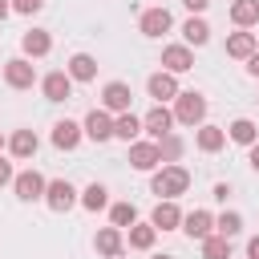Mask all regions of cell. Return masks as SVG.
Masks as SVG:
<instances>
[{
    "label": "cell",
    "mask_w": 259,
    "mask_h": 259,
    "mask_svg": "<svg viewBox=\"0 0 259 259\" xmlns=\"http://www.w3.org/2000/svg\"><path fill=\"white\" fill-rule=\"evenodd\" d=\"M8 150H12V158L28 162V158H36V150H40V138H36L32 130H16V134L8 138Z\"/></svg>",
    "instance_id": "44dd1931"
},
{
    "label": "cell",
    "mask_w": 259,
    "mask_h": 259,
    "mask_svg": "<svg viewBox=\"0 0 259 259\" xmlns=\"http://www.w3.org/2000/svg\"><path fill=\"white\" fill-rule=\"evenodd\" d=\"M182 4H186V8H190V16H194V12H206V4H210V0H182Z\"/></svg>",
    "instance_id": "e575fe53"
},
{
    "label": "cell",
    "mask_w": 259,
    "mask_h": 259,
    "mask_svg": "<svg viewBox=\"0 0 259 259\" xmlns=\"http://www.w3.org/2000/svg\"><path fill=\"white\" fill-rule=\"evenodd\" d=\"M162 69L166 73H186V69H194V53H190V45H166L162 49Z\"/></svg>",
    "instance_id": "4fadbf2b"
},
{
    "label": "cell",
    "mask_w": 259,
    "mask_h": 259,
    "mask_svg": "<svg viewBox=\"0 0 259 259\" xmlns=\"http://www.w3.org/2000/svg\"><path fill=\"white\" fill-rule=\"evenodd\" d=\"M247 73H251V77H259V53H255V57L247 61Z\"/></svg>",
    "instance_id": "f35d334b"
},
{
    "label": "cell",
    "mask_w": 259,
    "mask_h": 259,
    "mask_svg": "<svg viewBox=\"0 0 259 259\" xmlns=\"http://www.w3.org/2000/svg\"><path fill=\"white\" fill-rule=\"evenodd\" d=\"M158 150H162V166H174V162L182 158V138H178V134H170V138H162V142H158Z\"/></svg>",
    "instance_id": "1f68e13d"
},
{
    "label": "cell",
    "mask_w": 259,
    "mask_h": 259,
    "mask_svg": "<svg viewBox=\"0 0 259 259\" xmlns=\"http://www.w3.org/2000/svg\"><path fill=\"white\" fill-rule=\"evenodd\" d=\"M81 130H85L89 142H109V138H113V113H105V109H89L85 121H81Z\"/></svg>",
    "instance_id": "ba28073f"
},
{
    "label": "cell",
    "mask_w": 259,
    "mask_h": 259,
    "mask_svg": "<svg viewBox=\"0 0 259 259\" xmlns=\"http://www.w3.org/2000/svg\"><path fill=\"white\" fill-rule=\"evenodd\" d=\"M194 146L202 150V154H219L223 146H227V130L223 125H198V134H194Z\"/></svg>",
    "instance_id": "ffe728a7"
},
{
    "label": "cell",
    "mask_w": 259,
    "mask_h": 259,
    "mask_svg": "<svg viewBox=\"0 0 259 259\" xmlns=\"http://www.w3.org/2000/svg\"><path fill=\"white\" fill-rule=\"evenodd\" d=\"M247 162H251V170H255V174H259V142H255V146H251V150H247Z\"/></svg>",
    "instance_id": "d590c367"
},
{
    "label": "cell",
    "mask_w": 259,
    "mask_h": 259,
    "mask_svg": "<svg viewBox=\"0 0 259 259\" xmlns=\"http://www.w3.org/2000/svg\"><path fill=\"white\" fill-rule=\"evenodd\" d=\"M255 53H259V36H255V32L239 28V32L227 36V57H235V61H251Z\"/></svg>",
    "instance_id": "7c38bea8"
},
{
    "label": "cell",
    "mask_w": 259,
    "mask_h": 259,
    "mask_svg": "<svg viewBox=\"0 0 259 259\" xmlns=\"http://www.w3.org/2000/svg\"><path fill=\"white\" fill-rule=\"evenodd\" d=\"M182 231H186L190 239H198V243H202V239H210V235H214V214H210V210H190V214L182 219Z\"/></svg>",
    "instance_id": "e0dca14e"
},
{
    "label": "cell",
    "mask_w": 259,
    "mask_h": 259,
    "mask_svg": "<svg viewBox=\"0 0 259 259\" xmlns=\"http://www.w3.org/2000/svg\"><path fill=\"white\" fill-rule=\"evenodd\" d=\"M0 150H4V138H0Z\"/></svg>",
    "instance_id": "b9f144b4"
},
{
    "label": "cell",
    "mask_w": 259,
    "mask_h": 259,
    "mask_svg": "<svg viewBox=\"0 0 259 259\" xmlns=\"http://www.w3.org/2000/svg\"><path fill=\"white\" fill-rule=\"evenodd\" d=\"M130 166L134 170H158L162 166L158 142H130Z\"/></svg>",
    "instance_id": "8fae6325"
},
{
    "label": "cell",
    "mask_w": 259,
    "mask_h": 259,
    "mask_svg": "<svg viewBox=\"0 0 259 259\" xmlns=\"http://www.w3.org/2000/svg\"><path fill=\"white\" fill-rule=\"evenodd\" d=\"M247 259H259V235L247 239Z\"/></svg>",
    "instance_id": "8d00e7d4"
},
{
    "label": "cell",
    "mask_w": 259,
    "mask_h": 259,
    "mask_svg": "<svg viewBox=\"0 0 259 259\" xmlns=\"http://www.w3.org/2000/svg\"><path fill=\"white\" fill-rule=\"evenodd\" d=\"M154 239H158V227H154V223H134V227H130V247H134V251H150Z\"/></svg>",
    "instance_id": "4316f807"
},
{
    "label": "cell",
    "mask_w": 259,
    "mask_h": 259,
    "mask_svg": "<svg viewBox=\"0 0 259 259\" xmlns=\"http://www.w3.org/2000/svg\"><path fill=\"white\" fill-rule=\"evenodd\" d=\"M227 194H231V186H227V182H214V198H219V202H227Z\"/></svg>",
    "instance_id": "74e56055"
},
{
    "label": "cell",
    "mask_w": 259,
    "mask_h": 259,
    "mask_svg": "<svg viewBox=\"0 0 259 259\" xmlns=\"http://www.w3.org/2000/svg\"><path fill=\"white\" fill-rule=\"evenodd\" d=\"M12 190H16V198H20V202H36V198H45L49 182H45L36 170H20V174H16V182H12Z\"/></svg>",
    "instance_id": "9c48e42d"
},
{
    "label": "cell",
    "mask_w": 259,
    "mask_h": 259,
    "mask_svg": "<svg viewBox=\"0 0 259 259\" xmlns=\"http://www.w3.org/2000/svg\"><path fill=\"white\" fill-rule=\"evenodd\" d=\"M146 89H150L154 105H166V101H174V97L182 93V89H178V77H174V73H166V69H162V73H154V77L146 81Z\"/></svg>",
    "instance_id": "30bf717a"
},
{
    "label": "cell",
    "mask_w": 259,
    "mask_h": 259,
    "mask_svg": "<svg viewBox=\"0 0 259 259\" xmlns=\"http://www.w3.org/2000/svg\"><path fill=\"white\" fill-rule=\"evenodd\" d=\"M182 210H178V202L174 198H158V206H154V214H150V223L158 227V231H178L182 227Z\"/></svg>",
    "instance_id": "5bb4252c"
},
{
    "label": "cell",
    "mask_w": 259,
    "mask_h": 259,
    "mask_svg": "<svg viewBox=\"0 0 259 259\" xmlns=\"http://www.w3.org/2000/svg\"><path fill=\"white\" fill-rule=\"evenodd\" d=\"M154 259H170V255H154Z\"/></svg>",
    "instance_id": "60d3db41"
},
{
    "label": "cell",
    "mask_w": 259,
    "mask_h": 259,
    "mask_svg": "<svg viewBox=\"0 0 259 259\" xmlns=\"http://www.w3.org/2000/svg\"><path fill=\"white\" fill-rule=\"evenodd\" d=\"M243 231V214L239 210H223L219 219H214V235H223V239H235Z\"/></svg>",
    "instance_id": "f546056e"
},
{
    "label": "cell",
    "mask_w": 259,
    "mask_h": 259,
    "mask_svg": "<svg viewBox=\"0 0 259 259\" xmlns=\"http://www.w3.org/2000/svg\"><path fill=\"white\" fill-rule=\"evenodd\" d=\"M182 36H186V45H194V49H202V45L210 40V24H206L202 16H190V20L182 24Z\"/></svg>",
    "instance_id": "484cf974"
},
{
    "label": "cell",
    "mask_w": 259,
    "mask_h": 259,
    "mask_svg": "<svg viewBox=\"0 0 259 259\" xmlns=\"http://www.w3.org/2000/svg\"><path fill=\"white\" fill-rule=\"evenodd\" d=\"M231 20H235L239 28L259 24V0H235V4H231Z\"/></svg>",
    "instance_id": "d4e9b609"
},
{
    "label": "cell",
    "mask_w": 259,
    "mask_h": 259,
    "mask_svg": "<svg viewBox=\"0 0 259 259\" xmlns=\"http://www.w3.org/2000/svg\"><path fill=\"white\" fill-rule=\"evenodd\" d=\"M81 138H85L81 121H69V117H65V121H57V125H53V146H57V150H77V146H81Z\"/></svg>",
    "instance_id": "2e32d148"
},
{
    "label": "cell",
    "mask_w": 259,
    "mask_h": 259,
    "mask_svg": "<svg viewBox=\"0 0 259 259\" xmlns=\"http://www.w3.org/2000/svg\"><path fill=\"white\" fill-rule=\"evenodd\" d=\"M4 81H8V89H32V85H36V69H32V61H28V57H12V61H4Z\"/></svg>",
    "instance_id": "5b68a950"
},
{
    "label": "cell",
    "mask_w": 259,
    "mask_h": 259,
    "mask_svg": "<svg viewBox=\"0 0 259 259\" xmlns=\"http://www.w3.org/2000/svg\"><path fill=\"white\" fill-rule=\"evenodd\" d=\"M170 24H174V16H170L166 8H146L142 20H138L142 36H162V32H170Z\"/></svg>",
    "instance_id": "9a60e30c"
},
{
    "label": "cell",
    "mask_w": 259,
    "mask_h": 259,
    "mask_svg": "<svg viewBox=\"0 0 259 259\" xmlns=\"http://www.w3.org/2000/svg\"><path fill=\"white\" fill-rule=\"evenodd\" d=\"M40 93H45V101H69L73 97V77L65 69H53V73L40 77Z\"/></svg>",
    "instance_id": "52a82bcc"
},
{
    "label": "cell",
    "mask_w": 259,
    "mask_h": 259,
    "mask_svg": "<svg viewBox=\"0 0 259 259\" xmlns=\"http://www.w3.org/2000/svg\"><path fill=\"white\" fill-rule=\"evenodd\" d=\"M202 117H206V97L194 93V89H182V93L174 97V121H182V125H202Z\"/></svg>",
    "instance_id": "7a4b0ae2"
},
{
    "label": "cell",
    "mask_w": 259,
    "mask_h": 259,
    "mask_svg": "<svg viewBox=\"0 0 259 259\" xmlns=\"http://www.w3.org/2000/svg\"><path fill=\"white\" fill-rule=\"evenodd\" d=\"M93 247H97V255H101V259H117V255L125 251V239H121V231H117V227H101V231H97V239H93Z\"/></svg>",
    "instance_id": "ac0fdd59"
},
{
    "label": "cell",
    "mask_w": 259,
    "mask_h": 259,
    "mask_svg": "<svg viewBox=\"0 0 259 259\" xmlns=\"http://www.w3.org/2000/svg\"><path fill=\"white\" fill-rule=\"evenodd\" d=\"M45 202H49V210L65 214V210H73V206L81 202V194L73 190V182H69V178H53V182H49V190H45Z\"/></svg>",
    "instance_id": "3957f363"
},
{
    "label": "cell",
    "mask_w": 259,
    "mask_h": 259,
    "mask_svg": "<svg viewBox=\"0 0 259 259\" xmlns=\"http://www.w3.org/2000/svg\"><path fill=\"white\" fill-rule=\"evenodd\" d=\"M65 73H69L73 81H93V77H97V61H93L89 53H73L69 65H65Z\"/></svg>",
    "instance_id": "603a6c76"
},
{
    "label": "cell",
    "mask_w": 259,
    "mask_h": 259,
    "mask_svg": "<svg viewBox=\"0 0 259 259\" xmlns=\"http://www.w3.org/2000/svg\"><path fill=\"white\" fill-rule=\"evenodd\" d=\"M20 49H24V57H28V61H36V57H49V49H53V36H49L45 28H28V32L20 36Z\"/></svg>",
    "instance_id": "d6986e66"
},
{
    "label": "cell",
    "mask_w": 259,
    "mask_h": 259,
    "mask_svg": "<svg viewBox=\"0 0 259 259\" xmlns=\"http://www.w3.org/2000/svg\"><path fill=\"white\" fill-rule=\"evenodd\" d=\"M130 101H134V89L125 85V81H109L105 89H101V109L105 113H130Z\"/></svg>",
    "instance_id": "8992f818"
},
{
    "label": "cell",
    "mask_w": 259,
    "mask_h": 259,
    "mask_svg": "<svg viewBox=\"0 0 259 259\" xmlns=\"http://www.w3.org/2000/svg\"><path fill=\"white\" fill-rule=\"evenodd\" d=\"M142 134H150V142H162V138H170V134H174V109H166V105H154V109L142 117Z\"/></svg>",
    "instance_id": "277c9868"
},
{
    "label": "cell",
    "mask_w": 259,
    "mask_h": 259,
    "mask_svg": "<svg viewBox=\"0 0 259 259\" xmlns=\"http://www.w3.org/2000/svg\"><path fill=\"white\" fill-rule=\"evenodd\" d=\"M227 138H231V142H239V146H247V150H251V146H255V142H259V125H255V121H251V117H235V121H231V125H227Z\"/></svg>",
    "instance_id": "7402d4cb"
},
{
    "label": "cell",
    "mask_w": 259,
    "mask_h": 259,
    "mask_svg": "<svg viewBox=\"0 0 259 259\" xmlns=\"http://www.w3.org/2000/svg\"><path fill=\"white\" fill-rule=\"evenodd\" d=\"M134 223H138V206L134 202H113L109 206V227L121 231V227H134Z\"/></svg>",
    "instance_id": "f1b7e54d"
},
{
    "label": "cell",
    "mask_w": 259,
    "mask_h": 259,
    "mask_svg": "<svg viewBox=\"0 0 259 259\" xmlns=\"http://www.w3.org/2000/svg\"><path fill=\"white\" fill-rule=\"evenodd\" d=\"M8 12H12V0H0V24L8 20Z\"/></svg>",
    "instance_id": "ab89813d"
},
{
    "label": "cell",
    "mask_w": 259,
    "mask_h": 259,
    "mask_svg": "<svg viewBox=\"0 0 259 259\" xmlns=\"http://www.w3.org/2000/svg\"><path fill=\"white\" fill-rule=\"evenodd\" d=\"M202 259H231V239H223V235L202 239Z\"/></svg>",
    "instance_id": "4dcf8cb0"
},
{
    "label": "cell",
    "mask_w": 259,
    "mask_h": 259,
    "mask_svg": "<svg viewBox=\"0 0 259 259\" xmlns=\"http://www.w3.org/2000/svg\"><path fill=\"white\" fill-rule=\"evenodd\" d=\"M138 134H142V117H138L134 109L113 117V138H121V142H138Z\"/></svg>",
    "instance_id": "cb8c5ba5"
},
{
    "label": "cell",
    "mask_w": 259,
    "mask_h": 259,
    "mask_svg": "<svg viewBox=\"0 0 259 259\" xmlns=\"http://www.w3.org/2000/svg\"><path fill=\"white\" fill-rule=\"evenodd\" d=\"M81 206H85V210H105V206H109V190H105L101 182H89V186L81 190Z\"/></svg>",
    "instance_id": "83f0119b"
},
{
    "label": "cell",
    "mask_w": 259,
    "mask_h": 259,
    "mask_svg": "<svg viewBox=\"0 0 259 259\" xmlns=\"http://www.w3.org/2000/svg\"><path fill=\"white\" fill-rule=\"evenodd\" d=\"M255 36H259V32H255Z\"/></svg>",
    "instance_id": "7bdbcfd3"
},
{
    "label": "cell",
    "mask_w": 259,
    "mask_h": 259,
    "mask_svg": "<svg viewBox=\"0 0 259 259\" xmlns=\"http://www.w3.org/2000/svg\"><path fill=\"white\" fill-rule=\"evenodd\" d=\"M150 190L158 194V198H178V194H186L190 190V170L186 166H162V170H154V178H150Z\"/></svg>",
    "instance_id": "6da1fadb"
},
{
    "label": "cell",
    "mask_w": 259,
    "mask_h": 259,
    "mask_svg": "<svg viewBox=\"0 0 259 259\" xmlns=\"http://www.w3.org/2000/svg\"><path fill=\"white\" fill-rule=\"evenodd\" d=\"M45 8V0H12V12H20V16H36Z\"/></svg>",
    "instance_id": "d6a6232c"
},
{
    "label": "cell",
    "mask_w": 259,
    "mask_h": 259,
    "mask_svg": "<svg viewBox=\"0 0 259 259\" xmlns=\"http://www.w3.org/2000/svg\"><path fill=\"white\" fill-rule=\"evenodd\" d=\"M12 182H16V170L8 158H0V186H12Z\"/></svg>",
    "instance_id": "836d02e7"
}]
</instances>
